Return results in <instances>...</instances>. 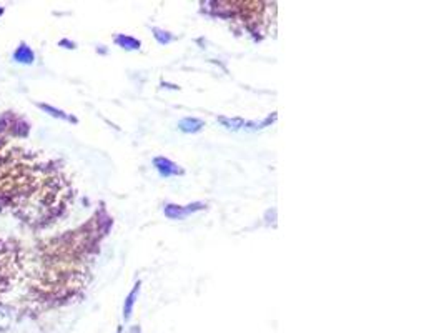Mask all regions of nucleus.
<instances>
[{"label":"nucleus","instance_id":"5","mask_svg":"<svg viewBox=\"0 0 444 333\" xmlns=\"http://www.w3.org/2000/svg\"><path fill=\"white\" fill-rule=\"evenodd\" d=\"M202 127H203V122L196 119H185L180 122V128H182L183 132H198Z\"/></svg>","mask_w":444,"mask_h":333},{"label":"nucleus","instance_id":"4","mask_svg":"<svg viewBox=\"0 0 444 333\" xmlns=\"http://www.w3.org/2000/svg\"><path fill=\"white\" fill-rule=\"evenodd\" d=\"M155 166H157V170L160 172L162 177H171V175L182 173V170L178 169V165H175L173 162L169 160V158H163V157L155 158Z\"/></svg>","mask_w":444,"mask_h":333},{"label":"nucleus","instance_id":"6","mask_svg":"<svg viewBox=\"0 0 444 333\" xmlns=\"http://www.w3.org/2000/svg\"><path fill=\"white\" fill-rule=\"evenodd\" d=\"M12 323V315L7 308L0 307V330H7Z\"/></svg>","mask_w":444,"mask_h":333},{"label":"nucleus","instance_id":"2","mask_svg":"<svg viewBox=\"0 0 444 333\" xmlns=\"http://www.w3.org/2000/svg\"><path fill=\"white\" fill-rule=\"evenodd\" d=\"M25 268L24 252L15 241L0 237V295L20 280Z\"/></svg>","mask_w":444,"mask_h":333},{"label":"nucleus","instance_id":"3","mask_svg":"<svg viewBox=\"0 0 444 333\" xmlns=\"http://www.w3.org/2000/svg\"><path fill=\"white\" fill-rule=\"evenodd\" d=\"M205 208L203 203H195V205H187V207H177V205H166L165 207V215L170 216L173 220H183L185 216L194 214L196 210H202Z\"/></svg>","mask_w":444,"mask_h":333},{"label":"nucleus","instance_id":"1","mask_svg":"<svg viewBox=\"0 0 444 333\" xmlns=\"http://www.w3.org/2000/svg\"><path fill=\"white\" fill-rule=\"evenodd\" d=\"M74 190L60 165L24 147L0 148V212L32 228H44L65 214Z\"/></svg>","mask_w":444,"mask_h":333}]
</instances>
